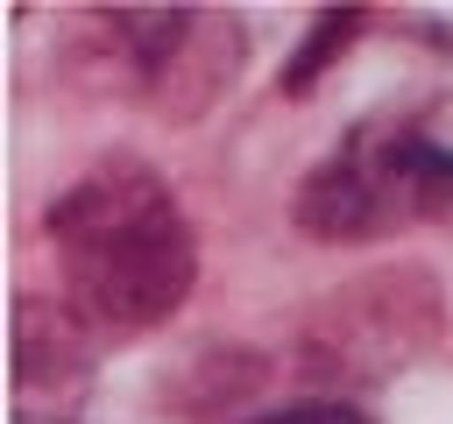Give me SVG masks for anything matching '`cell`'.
I'll use <instances>...</instances> for the list:
<instances>
[{
	"mask_svg": "<svg viewBox=\"0 0 453 424\" xmlns=\"http://www.w3.org/2000/svg\"><path fill=\"white\" fill-rule=\"evenodd\" d=\"M361 21H368L361 7H347V14H333V7H326V14H319V35H311V49H304V57H297V64L283 71V85H290V92H311V78H319V64H326L333 49H347Z\"/></svg>",
	"mask_w": 453,
	"mask_h": 424,
	"instance_id": "cell-6",
	"label": "cell"
},
{
	"mask_svg": "<svg viewBox=\"0 0 453 424\" xmlns=\"http://www.w3.org/2000/svg\"><path fill=\"white\" fill-rule=\"evenodd\" d=\"M71 64L142 99L163 120H198L241 71V14L219 7H99L85 14Z\"/></svg>",
	"mask_w": 453,
	"mask_h": 424,
	"instance_id": "cell-3",
	"label": "cell"
},
{
	"mask_svg": "<svg viewBox=\"0 0 453 424\" xmlns=\"http://www.w3.org/2000/svg\"><path fill=\"white\" fill-rule=\"evenodd\" d=\"M418 219H453V134L432 106L361 120L297 191V226L319 240H375Z\"/></svg>",
	"mask_w": 453,
	"mask_h": 424,
	"instance_id": "cell-2",
	"label": "cell"
},
{
	"mask_svg": "<svg viewBox=\"0 0 453 424\" xmlns=\"http://www.w3.org/2000/svg\"><path fill=\"white\" fill-rule=\"evenodd\" d=\"M92 375V332L71 304H42V297H21L14 311V389H21V424H42V403L64 410L78 403Z\"/></svg>",
	"mask_w": 453,
	"mask_h": 424,
	"instance_id": "cell-5",
	"label": "cell"
},
{
	"mask_svg": "<svg viewBox=\"0 0 453 424\" xmlns=\"http://www.w3.org/2000/svg\"><path fill=\"white\" fill-rule=\"evenodd\" d=\"M439 318L446 311H439L432 269H418V261L368 269L311 304V318L297 332V367L319 389H375V382L403 375L418 353H432Z\"/></svg>",
	"mask_w": 453,
	"mask_h": 424,
	"instance_id": "cell-4",
	"label": "cell"
},
{
	"mask_svg": "<svg viewBox=\"0 0 453 424\" xmlns=\"http://www.w3.org/2000/svg\"><path fill=\"white\" fill-rule=\"evenodd\" d=\"M50 240L64 269V304L92 339L156 332L198 276V233L177 191L142 155H99L50 205Z\"/></svg>",
	"mask_w": 453,
	"mask_h": 424,
	"instance_id": "cell-1",
	"label": "cell"
},
{
	"mask_svg": "<svg viewBox=\"0 0 453 424\" xmlns=\"http://www.w3.org/2000/svg\"><path fill=\"white\" fill-rule=\"evenodd\" d=\"M255 424H368L354 403H290V410H269V417H255Z\"/></svg>",
	"mask_w": 453,
	"mask_h": 424,
	"instance_id": "cell-7",
	"label": "cell"
}]
</instances>
